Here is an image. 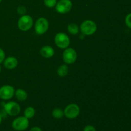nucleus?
I'll return each mask as SVG.
<instances>
[{"label":"nucleus","instance_id":"obj_1","mask_svg":"<svg viewBox=\"0 0 131 131\" xmlns=\"http://www.w3.org/2000/svg\"><path fill=\"white\" fill-rule=\"evenodd\" d=\"M97 29V24L92 20H84L79 27V30L84 36L92 35L95 33Z\"/></svg>","mask_w":131,"mask_h":131},{"label":"nucleus","instance_id":"obj_2","mask_svg":"<svg viewBox=\"0 0 131 131\" xmlns=\"http://www.w3.org/2000/svg\"><path fill=\"white\" fill-rule=\"evenodd\" d=\"M33 19L30 15H23L20 17L17 21V26L20 30L27 31L32 28L33 25Z\"/></svg>","mask_w":131,"mask_h":131},{"label":"nucleus","instance_id":"obj_3","mask_svg":"<svg viewBox=\"0 0 131 131\" xmlns=\"http://www.w3.org/2000/svg\"><path fill=\"white\" fill-rule=\"evenodd\" d=\"M29 125V119L24 116H19L14 119L12 122V127L15 130L23 131L26 130Z\"/></svg>","mask_w":131,"mask_h":131},{"label":"nucleus","instance_id":"obj_4","mask_svg":"<svg viewBox=\"0 0 131 131\" xmlns=\"http://www.w3.org/2000/svg\"><path fill=\"white\" fill-rule=\"evenodd\" d=\"M54 43L58 47L65 49L69 47L70 43V40L66 33L59 32L54 37Z\"/></svg>","mask_w":131,"mask_h":131},{"label":"nucleus","instance_id":"obj_5","mask_svg":"<svg viewBox=\"0 0 131 131\" xmlns=\"http://www.w3.org/2000/svg\"><path fill=\"white\" fill-rule=\"evenodd\" d=\"M49 24L47 19L44 17H40L36 20L35 23V31L38 35H42L46 33L48 30Z\"/></svg>","mask_w":131,"mask_h":131},{"label":"nucleus","instance_id":"obj_6","mask_svg":"<svg viewBox=\"0 0 131 131\" xmlns=\"http://www.w3.org/2000/svg\"><path fill=\"white\" fill-rule=\"evenodd\" d=\"M3 108L5 113L11 116H15L19 115L21 110L19 104L14 101H9L5 103Z\"/></svg>","mask_w":131,"mask_h":131},{"label":"nucleus","instance_id":"obj_7","mask_svg":"<svg viewBox=\"0 0 131 131\" xmlns=\"http://www.w3.org/2000/svg\"><path fill=\"white\" fill-rule=\"evenodd\" d=\"M63 60L67 65H70L75 62L78 58L77 52L74 48L67 47L63 52Z\"/></svg>","mask_w":131,"mask_h":131},{"label":"nucleus","instance_id":"obj_8","mask_svg":"<svg viewBox=\"0 0 131 131\" xmlns=\"http://www.w3.org/2000/svg\"><path fill=\"white\" fill-rule=\"evenodd\" d=\"M64 111V116L69 119H74L80 114V107L76 104H70L67 105Z\"/></svg>","mask_w":131,"mask_h":131},{"label":"nucleus","instance_id":"obj_9","mask_svg":"<svg viewBox=\"0 0 131 131\" xmlns=\"http://www.w3.org/2000/svg\"><path fill=\"white\" fill-rule=\"evenodd\" d=\"M72 8V3L70 0H60L55 6L56 11L58 14H65L69 13Z\"/></svg>","mask_w":131,"mask_h":131},{"label":"nucleus","instance_id":"obj_10","mask_svg":"<svg viewBox=\"0 0 131 131\" xmlns=\"http://www.w3.org/2000/svg\"><path fill=\"white\" fill-rule=\"evenodd\" d=\"M15 89L11 85H3L0 87V99L3 101H8L14 97Z\"/></svg>","mask_w":131,"mask_h":131},{"label":"nucleus","instance_id":"obj_11","mask_svg":"<svg viewBox=\"0 0 131 131\" xmlns=\"http://www.w3.org/2000/svg\"><path fill=\"white\" fill-rule=\"evenodd\" d=\"M4 67L9 70H12L16 68L18 65V60L14 56H9L5 59L3 62Z\"/></svg>","mask_w":131,"mask_h":131},{"label":"nucleus","instance_id":"obj_12","mask_svg":"<svg viewBox=\"0 0 131 131\" xmlns=\"http://www.w3.org/2000/svg\"><path fill=\"white\" fill-rule=\"evenodd\" d=\"M40 53L42 57L45 58H51L54 55V50L51 46H45L40 50Z\"/></svg>","mask_w":131,"mask_h":131},{"label":"nucleus","instance_id":"obj_13","mask_svg":"<svg viewBox=\"0 0 131 131\" xmlns=\"http://www.w3.org/2000/svg\"><path fill=\"white\" fill-rule=\"evenodd\" d=\"M14 95L15 96L17 99L19 101H20V102L25 101L27 99V98H28V93H27V92L24 90L21 89V88H19V89L15 90Z\"/></svg>","mask_w":131,"mask_h":131},{"label":"nucleus","instance_id":"obj_14","mask_svg":"<svg viewBox=\"0 0 131 131\" xmlns=\"http://www.w3.org/2000/svg\"><path fill=\"white\" fill-rule=\"evenodd\" d=\"M67 30L70 34L72 35H78L79 32V27L75 23H70L67 26Z\"/></svg>","mask_w":131,"mask_h":131},{"label":"nucleus","instance_id":"obj_15","mask_svg":"<svg viewBox=\"0 0 131 131\" xmlns=\"http://www.w3.org/2000/svg\"><path fill=\"white\" fill-rule=\"evenodd\" d=\"M58 75L60 77L63 78L67 75L69 73V67L67 65V64H63V65H60L57 70Z\"/></svg>","mask_w":131,"mask_h":131},{"label":"nucleus","instance_id":"obj_16","mask_svg":"<svg viewBox=\"0 0 131 131\" xmlns=\"http://www.w3.org/2000/svg\"><path fill=\"white\" fill-rule=\"evenodd\" d=\"M35 115V110L31 106L26 107L24 111V116L28 119H31L34 117Z\"/></svg>","mask_w":131,"mask_h":131},{"label":"nucleus","instance_id":"obj_17","mask_svg":"<svg viewBox=\"0 0 131 131\" xmlns=\"http://www.w3.org/2000/svg\"><path fill=\"white\" fill-rule=\"evenodd\" d=\"M52 116L56 119H61L64 116V111L60 108H55L52 111Z\"/></svg>","mask_w":131,"mask_h":131},{"label":"nucleus","instance_id":"obj_18","mask_svg":"<svg viewBox=\"0 0 131 131\" xmlns=\"http://www.w3.org/2000/svg\"><path fill=\"white\" fill-rule=\"evenodd\" d=\"M57 2V0H43V3L48 8L55 7Z\"/></svg>","mask_w":131,"mask_h":131},{"label":"nucleus","instance_id":"obj_19","mask_svg":"<svg viewBox=\"0 0 131 131\" xmlns=\"http://www.w3.org/2000/svg\"><path fill=\"white\" fill-rule=\"evenodd\" d=\"M17 12L18 14L20 15H25L26 13V7L24 6H19V7L17 9Z\"/></svg>","mask_w":131,"mask_h":131},{"label":"nucleus","instance_id":"obj_20","mask_svg":"<svg viewBox=\"0 0 131 131\" xmlns=\"http://www.w3.org/2000/svg\"><path fill=\"white\" fill-rule=\"evenodd\" d=\"M125 22L127 26L131 29V13H130V14H129L127 15L125 19Z\"/></svg>","mask_w":131,"mask_h":131},{"label":"nucleus","instance_id":"obj_21","mask_svg":"<svg viewBox=\"0 0 131 131\" xmlns=\"http://www.w3.org/2000/svg\"><path fill=\"white\" fill-rule=\"evenodd\" d=\"M5 59V52L3 49L0 48V64L2 63Z\"/></svg>","mask_w":131,"mask_h":131},{"label":"nucleus","instance_id":"obj_22","mask_svg":"<svg viewBox=\"0 0 131 131\" xmlns=\"http://www.w3.org/2000/svg\"><path fill=\"white\" fill-rule=\"evenodd\" d=\"M83 131H97L96 129L95 128V127H93V125H88L86 127H84Z\"/></svg>","mask_w":131,"mask_h":131},{"label":"nucleus","instance_id":"obj_23","mask_svg":"<svg viewBox=\"0 0 131 131\" xmlns=\"http://www.w3.org/2000/svg\"><path fill=\"white\" fill-rule=\"evenodd\" d=\"M29 131H42V129L39 127L35 126V127H32L31 129L29 130Z\"/></svg>","mask_w":131,"mask_h":131},{"label":"nucleus","instance_id":"obj_24","mask_svg":"<svg viewBox=\"0 0 131 131\" xmlns=\"http://www.w3.org/2000/svg\"><path fill=\"white\" fill-rule=\"evenodd\" d=\"M2 119H3L2 115H1V114H0V124H1V122H2Z\"/></svg>","mask_w":131,"mask_h":131},{"label":"nucleus","instance_id":"obj_25","mask_svg":"<svg viewBox=\"0 0 131 131\" xmlns=\"http://www.w3.org/2000/svg\"><path fill=\"white\" fill-rule=\"evenodd\" d=\"M1 65H0V73H1Z\"/></svg>","mask_w":131,"mask_h":131},{"label":"nucleus","instance_id":"obj_26","mask_svg":"<svg viewBox=\"0 0 131 131\" xmlns=\"http://www.w3.org/2000/svg\"><path fill=\"white\" fill-rule=\"evenodd\" d=\"M1 1H2V0H0V3H1Z\"/></svg>","mask_w":131,"mask_h":131}]
</instances>
